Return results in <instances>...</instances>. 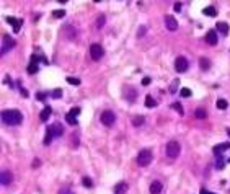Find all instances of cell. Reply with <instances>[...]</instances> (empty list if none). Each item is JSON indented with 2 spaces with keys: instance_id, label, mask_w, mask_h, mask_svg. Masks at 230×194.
<instances>
[{
  "instance_id": "obj_1",
  "label": "cell",
  "mask_w": 230,
  "mask_h": 194,
  "mask_svg": "<svg viewBox=\"0 0 230 194\" xmlns=\"http://www.w3.org/2000/svg\"><path fill=\"white\" fill-rule=\"evenodd\" d=\"M2 121L8 126H18L23 121V114L18 110H5L2 111Z\"/></svg>"
},
{
  "instance_id": "obj_2",
  "label": "cell",
  "mask_w": 230,
  "mask_h": 194,
  "mask_svg": "<svg viewBox=\"0 0 230 194\" xmlns=\"http://www.w3.org/2000/svg\"><path fill=\"white\" fill-rule=\"evenodd\" d=\"M181 152V147L180 144L176 142V140H170L168 144H166V155L170 157V158H176Z\"/></svg>"
},
{
  "instance_id": "obj_3",
  "label": "cell",
  "mask_w": 230,
  "mask_h": 194,
  "mask_svg": "<svg viewBox=\"0 0 230 194\" xmlns=\"http://www.w3.org/2000/svg\"><path fill=\"white\" fill-rule=\"evenodd\" d=\"M152 162V152L150 150H140L139 155H137V163L140 166H147Z\"/></svg>"
},
{
  "instance_id": "obj_4",
  "label": "cell",
  "mask_w": 230,
  "mask_h": 194,
  "mask_svg": "<svg viewBox=\"0 0 230 194\" xmlns=\"http://www.w3.org/2000/svg\"><path fill=\"white\" fill-rule=\"evenodd\" d=\"M16 46V41L12 38V36L8 34H3V44H2V49H0V52L2 54H5V52H8L10 49H13Z\"/></svg>"
},
{
  "instance_id": "obj_5",
  "label": "cell",
  "mask_w": 230,
  "mask_h": 194,
  "mask_svg": "<svg viewBox=\"0 0 230 194\" xmlns=\"http://www.w3.org/2000/svg\"><path fill=\"white\" fill-rule=\"evenodd\" d=\"M188 59L186 57H183V55H180V57H176V60H175V69H176V72H180V74H183V72H186L188 70Z\"/></svg>"
},
{
  "instance_id": "obj_6",
  "label": "cell",
  "mask_w": 230,
  "mask_h": 194,
  "mask_svg": "<svg viewBox=\"0 0 230 194\" xmlns=\"http://www.w3.org/2000/svg\"><path fill=\"white\" fill-rule=\"evenodd\" d=\"M103 54H105V51H103V47H101L100 44H91L90 46V55L93 60H100L101 57H103Z\"/></svg>"
},
{
  "instance_id": "obj_7",
  "label": "cell",
  "mask_w": 230,
  "mask_h": 194,
  "mask_svg": "<svg viewBox=\"0 0 230 194\" xmlns=\"http://www.w3.org/2000/svg\"><path fill=\"white\" fill-rule=\"evenodd\" d=\"M114 121H116V116H114L113 111H103V113H101V122L105 126H113Z\"/></svg>"
},
{
  "instance_id": "obj_8",
  "label": "cell",
  "mask_w": 230,
  "mask_h": 194,
  "mask_svg": "<svg viewBox=\"0 0 230 194\" xmlns=\"http://www.w3.org/2000/svg\"><path fill=\"white\" fill-rule=\"evenodd\" d=\"M12 181H13V174H12V171H8V170H3V171L0 173V183L3 184V186H8Z\"/></svg>"
},
{
  "instance_id": "obj_9",
  "label": "cell",
  "mask_w": 230,
  "mask_h": 194,
  "mask_svg": "<svg viewBox=\"0 0 230 194\" xmlns=\"http://www.w3.org/2000/svg\"><path fill=\"white\" fill-rule=\"evenodd\" d=\"M206 43L210 46H215L217 44V31L215 30H209L206 33Z\"/></svg>"
},
{
  "instance_id": "obj_10",
  "label": "cell",
  "mask_w": 230,
  "mask_h": 194,
  "mask_svg": "<svg viewBox=\"0 0 230 194\" xmlns=\"http://www.w3.org/2000/svg\"><path fill=\"white\" fill-rule=\"evenodd\" d=\"M165 26H166V30L175 31L176 28H178V21H176L171 15H166V16H165Z\"/></svg>"
},
{
  "instance_id": "obj_11",
  "label": "cell",
  "mask_w": 230,
  "mask_h": 194,
  "mask_svg": "<svg viewBox=\"0 0 230 194\" xmlns=\"http://www.w3.org/2000/svg\"><path fill=\"white\" fill-rule=\"evenodd\" d=\"M5 20H7V23H10V25L13 26V31H15V33L20 31V26H21V23H23V20H18V18H13V16H7Z\"/></svg>"
},
{
  "instance_id": "obj_12",
  "label": "cell",
  "mask_w": 230,
  "mask_h": 194,
  "mask_svg": "<svg viewBox=\"0 0 230 194\" xmlns=\"http://www.w3.org/2000/svg\"><path fill=\"white\" fill-rule=\"evenodd\" d=\"M51 130H52V134H54V137H60V135L64 134V126L60 124V122H54L52 126H49Z\"/></svg>"
},
{
  "instance_id": "obj_13",
  "label": "cell",
  "mask_w": 230,
  "mask_h": 194,
  "mask_svg": "<svg viewBox=\"0 0 230 194\" xmlns=\"http://www.w3.org/2000/svg\"><path fill=\"white\" fill-rule=\"evenodd\" d=\"M229 149H230V144L227 142V144H219V145H215L214 149H212V152H214V155L220 157V153H222V152H225V150H229Z\"/></svg>"
},
{
  "instance_id": "obj_14",
  "label": "cell",
  "mask_w": 230,
  "mask_h": 194,
  "mask_svg": "<svg viewBox=\"0 0 230 194\" xmlns=\"http://www.w3.org/2000/svg\"><path fill=\"white\" fill-rule=\"evenodd\" d=\"M162 189H163V186H162L160 181H152V184H150V194H160Z\"/></svg>"
},
{
  "instance_id": "obj_15",
  "label": "cell",
  "mask_w": 230,
  "mask_h": 194,
  "mask_svg": "<svg viewBox=\"0 0 230 194\" xmlns=\"http://www.w3.org/2000/svg\"><path fill=\"white\" fill-rule=\"evenodd\" d=\"M124 96L129 103H132V101H135V98H137V91H135L134 88H127L124 91Z\"/></svg>"
},
{
  "instance_id": "obj_16",
  "label": "cell",
  "mask_w": 230,
  "mask_h": 194,
  "mask_svg": "<svg viewBox=\"0 0 230 194\" xmlns=\"http://www.w3.org/2000/svg\"><path fill=\"white\" fill-rule=\"evenodd\" d=\"M51 113H52V110H51V106H46L44 110L41 111V114H39V119L43 121V122H46V121L49 119V116H51Z\"/></svg>"
},
{
  "instance_id": "obj_17",
  "label": "cell",
  "mask_w": 230,
  "mask_h": 194,
  "mask_svg": "<svg viewBox=\"0 0 230 194\" xmlns=\"http://www.w3.org/2000/svg\"><path fill=\"white\" fill-rule=\"evenodd\" d=\"M217 31H219L220 34H229V25L225 23V21H219L217 23Z\"/></svg>"
},
{
  "instance_id": "obj_18",
  "label": "cell",
  "mask_w": 230,
  "mask_h": 194,
  "mask_svg": "<svg viewBox=\"0 0 230 194\" xmlns=\"http://www.w3.org/2000/svg\"><path fill=\"white\" fill-rule=\"evenodd\" d=\"M126 191H127V184H126L124 181L114 186V193H116V194H124Z\"/></svg>"
},
{
  "instance_id": "obj_19",
  "label": "cell",
  "mask_w": 230,
  "mask_h": 194,
  "mask_svg": "<svg viewBox=\"0 0 230 194\" xmlns=\"http://www.w3.org/2000/svg\"><path fill=\"white\" fill-rule=\"evenodd\" d=\"M52 139H54V134H52L51 127H47V129H46V135H44V145H49L51 142H52Z\"/></svg>"
},
{
  "instance_id": "obj_20",
  "label": "cell",
  "mask_w": 230,
  "mask_h": 194,
  "mask_svg": "<svg viewBox=\"0 0 230 194\" xmlns=\"http://www.w3.org/2000/svg\"><path fill=\"white\" fill-rule=\"evenodd\" d=\"M145 122V116H134V119H132V126H135V127H140V126Z\"/></svg>"
},
{
  "instance_id": "obj_21",
  "label": "cell",
  "mask_w": 230,
  "mask_h": 194,
  "mask_svg": "<svg viewBox=\"0 0 230 194\" xmlns=\"http://www.w3.org/2000/svg\"><path fill=\"white\" fill-rule=\"evenodd\" d=\"M194 116L198 119H206V118H207V111H206L204 108H198V110L194 111Z\"/></svg>"
},
{
  "instance_id": "obj_22",
  "label": "cell",
  "mask_w": 230,
  "mask_h": 194,
  "mask_svg": "<svg viewBox=\"0 0 230 194\" xmlns=\"http://www.w3.org/2000/svg\"><path fill=\"white\" fill-rule=\"evenodd\" d=\"M202 11H204L206 16H217V10H215L214 7H206Z\"/></svg>"
},
{
  "instance_id": "obj_23",
  "label": "cell",
  "mask_w": 230,
  "mask_h": 194,
  "mask_svg": "<svg viewBox=\"0 0 230 194\" xmlns=\"http://www.w3.org/2000/svg\"><path fill=\"white\" fill-rule=\"evenodd\" d=\"M145 106H149V108H155V106H157V101L154 100L150 95H147V96H145Z\"/></svg>"
},
{
  "instance_id": "obj_24",
  "label": "cell",
  "mask_w": 230,
  "mask_h": 194,
  "mask_svg": "<svg viewBox=\"0 0 230 194\" xmlns=\"http://www.w3.org/2000/svg\"><path fill=\"white\" fill-rule=\"evenodd\" d=\"M199 64H201V69H202V70H209V67H210V60H209V59H206V57H202V59L199 60Z\"/></svg>"
},
{
  "instance_id": "obj_25",
  "label": "cell",
  "mask_w": 230,
  "mask_h": 194,
  "mask_svg": "<svg viewBox=\"0 0 230 194\" xmlns=\"http://www.w3.org/2000/svg\"><path fill=\"white\" fill-rule=\"evenodd\" d=\"M105 21H106V16H105V15H100V16H98V20H96V28H98V30H100V28H103Z\"/></svg>"
},
{
  "instance_id": "obj_26",
  "label": "cell",
  "mask_w": 230,
  "mask_h": 194,
  "mask_svg": "<svg viewBox=\"0 0 230 194\" xmlns=\"http://www.w3.org/2000/svg\"><path fill=\"white\" fill-rule=\"evenodd\" d=\"M227 106H229V103H227L224 98H219V100H217V108H219V110H225Z\"/></svg>"
},
{
  "instance_id": "obj_27",
  "label": "cell",
  "mask_w": 230,
  "mask_h": 194,
  "mask_svg": "<svg viewBox=\"0 0 230 194\" xmlns=\"http://www.w3.org/2000/svg\"><path fill=\"white\" fill-rule=\"evenodd\" d=\"M171 108H173L175 111H178V113H180L181 116L185 114V110H183V106H181V103H173V105H171Z\"/></svg>"
},
{
  "instance_id": "obj_28",
  "label": "cell",
  "mask_w": 230,
  "mask_h": 194,
  "mask_svg": "<svg viewBox=\"0 0 230 194\" xmlns=\"http://www.w3.org/2000/svg\"><path fill=\"white\" fill-rule=\"evenodd\" d=\"M65 119H67V122H69L70 126H77V119H75L74 116L70 114V113H67V116H65Z\"/></svg>"
},
{
  "instance_id": "obj_29",
  "label": "cell",
  "mask_w": 230,
  "mask_h": 194,
  "mask_svg": "<svg viewBox=\"0 0 230 194\" xmlns=\"http://www.w3.org/2000/svg\"><path fill=\"white\" fill-rule=\"evenodd\" d=\"M225 166V160L222 157H217V163H215V168L217 170H222Z\"/></svg>"
},
{
  "instance_id": "obj_30",
  "label": "cell",
  "mask_w": 230,
  "mask_h": 194,
  "mask_svg": "<svg viewBox=\"0 0 230 194\" xmlns=\"http://www.w3.org/2000/svg\"><path fill=\"white\" fill-rule=\"evenodd\" d=\"M54 100H59V98H62V90L60 88H55L54 91H52V95H51Z\"/></svg>"
},
{
  "instance_id": "obj_31",
  "label": "cell",
  "mask_w": 230,
  "mask_h": 194,
  "mask_svg": "<svg viewBox=\"0 0 230 194\" xmlns=\"http://www.w3.org/2000/svg\"><path fill=\"white\" fill-rule=\"evenodd\" d=\"M36 72H38V64L31 62V64L28 65V74H36Z\"/></svg>"
},
{
  "instance_id": "obj_32",
  "label": "cell",
  "mask_w": 230,
  "mask_h": 194,
  "mask_svg": "<svg viewBox=\"0 0 230 194\" xmlns=\"http://www.w3.org/2000/svg\"><path fill=\"white\" fill-rule=\"evenodd\" d=\"M67 83L70 85H80V78H75V77H67Z\"/></svg>"
},
{
  "instance_id": "obj_33",
  "label": "cell",
  "mask_w": 230,
  "mask_h": 194,
  "mask_svg": "<svg viewBox=\"0 0 230 194\" xmlns=\"http://www.w3.org/2000/svg\"><path fill=\"white\" fill-rule=\"evenodd\" d=\"M180 95L183 96V98H189V96H191L193 93H191V90H189V88H181Z\"/></svg>"
},
{
  "instance_id": "obj_34",
  "label": "cell",
  "mask_w": 230,
  "mask_h": 194,
  "mask_svg": "<svg viewBox=\"0 0 230 194\" xmlns=\"http://www.w3.org/2000/svg\"><path fill=\"white\" fill-rule=\"evenodd\" d=\"M52 16H54V18H64L65 11L64 10H54V11H52Z\"/></svg>"
},
{
  "instance_id": "obj_35",
  "label": "cell",
  "mask_w": 230,
  "mask_h": 194,
  "mask_svg": "<svg viewBox=\"0 0 230 194\" xmlns=\"http://www.w3.org/2000/svg\"><path fill=\"white\" fill-rule=\"evenodd\" d=\"M82 183H83V186H85V188H91V186H93V181H91L90 178H83V181H82Z\"/></svg>"
},
{
  "instance_id": "obj_36",
  "label": "cell",
  "mask_w": 230,
  "mask_h": 194,
  "mask_svg": "<svg viewBox=\"0 0 230 194\" xmlns=\"http://www.w3.org/2000/svg\"><path fill=\"white\" fill-rule=\"evenodd\" d=\"M70 114L74 116V118L75 116H78L80 114V108H72V110H70Z\"/></svg>"
},
{
  "instance_id": "obj_37",
  "label": "cell",
  "mask_w": 230,
  "mask_h": 194,
  "mask_svg": "<svg viewBox=\"0 0 230 194\" xmlns=\"http://www.w3.org/2000/svg\"><path fill=\"white\" fill-rule=\"evenodd\" d=\"M176 87H178V80H175V82H173V85L170 87V91H171V93H175V91H176V90H175Z\"/></svg>"
},
{
  "instance_id": "obj_38",
  "label": "cell",
  "mask_w": 230,
  "mask_h": 194,
  "mask_svg": "<svg viewBox=\"0 0 230 194\" xmlns=\"http://www.w3.org/2000/svg\"><path fill=\"white\" fill-rule=\"evenodd\" d=\"M36 98H38L39 101H44L46 100V95L44 93H36Z\"/></svg>"
},
{
  "instance_id": "obj_39",
  "label": "cell",
  "mask_w": 230,
  "mask_h": 194,
  "mask_svg": "<svg viewBox=\"0 0 230 194\" xmlns=\"http://www.w3.org/2000/svg\"><path fill=\"white\" fill-rule=\"evenodd\" d=\"M72 142H74V147H78V139H77V134H74V137H72Z\"/></svg>"
},
{
  "instance_id": "obj_40",
  "label": "cell",
  "mask_w": 230,
  "mask_h": 194,
  "mask_svg": "<svg viewBox=\"0 0 230 194\" xmlns=\"http://www.w3.org/2000/svg\"><path fill=\"white\" fill-rule=\"evenodd\" d=\"M59 194H74V193H72L70 189H60V191H59Z\"/></svg>"
},
{
  "instance_id": "obj_41",
  "label": "cell",
  "mask_w": 230,
  "mask_h": 194,
  "mask_svg": "<svg viewBox=\"0 0 230 194\" xmlns=\"http://www.w3.org/2000/svg\"><path fill=\"white\" fill-rule=\"evenodd\" d=\"M149 83H150V78H149V77L142 78V85H144V87H145V85H149Z\"/></svg>"
},
{
  "instance_id": "obj_42",
  "label": "cell",
  "mask_w": 230,
  "mask_h": 194,
  "mask_svg": "<svg viewBox=\"0 0 230 194\" xmlns=\"http://www.w3.org/2000/svg\"><path fill=\"white\" fill-rule=\"evenodd\" d=\"M145 31H147V28H145V26H142V28H140V30H139V38H140V36H142V34H144Z\"/></svg>"
},
{
  "instance_id": "obj_43",
  "label": "cell",
  "mask_w": 230,
  "mask_h": 194,
  "mask_svg": "<svg viewBox=\"0 0 230 194\" xmlns=\"http://www.w3.org/2000/svg\"><path fill=\"white\" fill-rule=\"evenodd\" d=\"M175 10H176V11L181 10V3H180V2H176V3H175Z\"/></svg>"
},
{
  "instance_id": "obj_44",
  "label": "cell",
  "mask_w": 230,
  "mask_h": 194,
  "mask_svg": "<svg viewBox=\"0 0 230 194\" xmlns=\"http://www.w3.org/2000/svg\"><path fill=\"white\" fill-rule=\"evenodd\" d=\"M21 96H25V98H26V96H28V91H26L25 88H21Z\"/></svg>"
},
{
  "instance_id": "obj_45",
  "label": "cell",
  "mask_w": 230,
  "mask_h": 194,
  "mask_svg": "<svg viewBox=\"0 0 230 194\" xmlns=\"http://www.w3.org/2000/svg\"><path fill=\"white\" fill-rule=\"evenodd\" d=\"M201 194H210V193H207L206 189H202V191H201Z\"/></svg>"
},
{
  "instance_id": "obj_46",
  "label": "cell",
  "mask_w": 230,
  "mask_h": 194,
  "mask_svg": "<svg viewBox=\"0 0 230 194\" xmlns=\"http://www.w3.org/2000/svg\"><path fill=\"white\" fill-rule=\"evenodd\" d=\"M229 162H230V158H229Z\"/></svg>"
}]
</instances>
